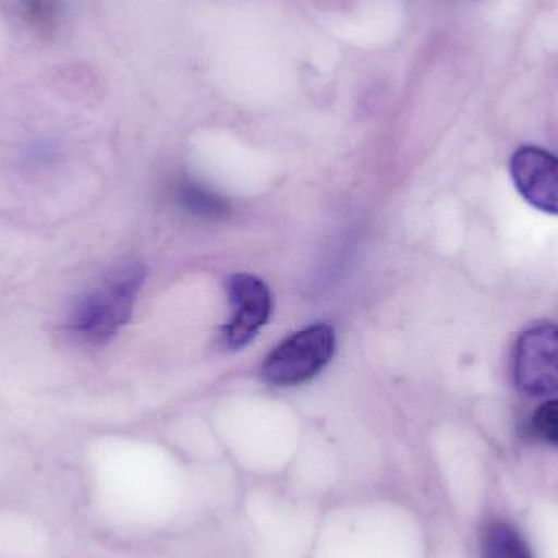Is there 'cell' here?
<instances>
[{"label": "cell", "mask_w": 558, "mask_h": 558, "mask_svg": "<svg viewBox=\"0 0 558 558\" xmlns=\"http://www.w3.org/2000/svg\"><path fill=\"white\" fill-rule=\"evenodd\" d=\"M531 433L539 441L558 446V399L547 400L534 412Z\"/></svg>", "instance_id": "obj_8"}, {"label": "cell", "mask_w": 558, "mask_h": 558, "mask_svg": "<svg viewBox=\"0 0 558 558\" xmlns=\"http://www.w3.org/2000/svg\"><path fill=\"white\" fill-rule=\"evenodd\" d=\"M146 279L140 262H124L77 295L65 312V338L82 348L110 343L128 324Z\"/></svg>", "instance_id": "obj_1"}, {"label": "cell", "mask_w": 558, "mask_h": 558, "mask_svg": "<svg viewBox=\"0 0 558 558\" xmlns=\"http://www.w3.org/2000/svg\"><path fill=\"white\" fill-rule=\"evenodd\" d=\"M335 351L333 328L315 324L282 341L264 363V377L278 387L298 386L314 379Z\"/></svg>", "instance_id": "obj_2"}, {"label": "cell", "mask_w": 558, "mask_h": 558, "mask_svg": "<svg viewBox=\"0 0 558 558\" xmlns=\"http://www.w3.org/2000/svg\"><path fill=\"white\" fill-rule=\"evenodd\" d=\"M514 380L527 396L558 393V327L547 322L524 330L514 350Z\"/></svg>", "instance_id": "obj_3"}, {"label": "cell", "mask_w": 558, "mask_h": 558, "mask_svg": "<svg viewBox=\"0 0 558 558\" xmlns=\"http://www.w3.org/2000/svg\"><path fill=\"white\" fill-rule=\"evenodd\" d=\"M511 179L530 205L558 216V157L541 147L523 146L510 162Z\"/></svg>", "instance_id": "obj_5"}, {"label": "cell", "mask_w": 558, "mask_h": 558, "mask_svg": "<svg viewBox=\"0 0 558 558\" xmlns=\"http://www.w3.org/2000/svg\"><path fill=\"white\" fill-rule=\"evenodd\" d=\"M175 199L183 209L199 218L218 219L229 215L225 198L190 180L177 183Z\"/></svg>", "instance_id": "obj_6"}, {"label": "cell", "mask_w": 558, "mask_h": 558, "mask_svg": "<svg viewBox=\"0 0 558 558\" xmlns=\"http://www.w3.org/2000/svg\"><path fill=\"white\" fill-rule=\"evenodd\" d=\"M231 320L222 330V341L229 350L245 347L268 322L271 295L268 286L252 275H234L228 279Z\"/></svg>", "instance_id": "obj_4"}, {"label": "cell", "mask_w": 558, "mask_h": 558, "mask_svg": "<svg viewBox=\"0 0 558 558\" xmlns=\"http://www.w3.org/2000/svg\"><path fill=\"white\" fill-rule=\"evenodd\" d=\"M484 558H533L530 546L511 524L497 521L487 527L482 543Z\"/></svg>", "instance_id": "obj_7"}, {"label": "cell", "mask_w": 558, "mask_h": 558, "mask_svg": "<svg viewBox=\"0 0 558 558\" xmlns=\"http://www.w3.org/2000/svg\"><path fill=\"white\" fill-rule=\"evenodd\" d=\"M23 10L33 25L49 29L61 15V0H22Z\"/></svg>", "instance_id": "obj_9"}]
</instances>
